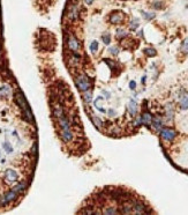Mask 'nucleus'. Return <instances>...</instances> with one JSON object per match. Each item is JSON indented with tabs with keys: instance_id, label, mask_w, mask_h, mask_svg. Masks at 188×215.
Here are the masks:
<instances>
[{
	"instance_id": "1",
	"label": "nucleus",
	"mask_w": 188,
	"mask_h": 215,
	"mask_svg": "<svg viewBox=\"0 0 188 215\" xmlns=\"http://www.w3.org/2000/svg\"><path fill=\"white\" fill-rule=\"evenodd\" d=\"M75 82H76V86H77L79 90H81V92H86V90H88L90 88V81H89V79L86 75L77 76Z\"/></svg>"
},
{
	"instance_id": "2",
	"label": "nucleus",
	"mask_w": 188,
	"mask_h": 215,
	"mask_svg": "<svg viewBox=\"0 0 188 215\" xmlns=\"http://www.w3.org/2000/svg\"><path fill=\"white\" fill-rule=\"evenodd\" d=\"M132 209H134L133 213H136V214H144V213H147L145 206L139 200H133L132 201Z\"/></svg>"
},
{
	"instance_id": "3",
	"label": "nucleus",
	"mask_w": 188,
	"mask_h": 215,
	"mask_svg": "<svg viewBox=\"0 0 188 215\" xmlns=\"http://www.w3.org/2000/svg\"><path fill=\"white\" fill-rule=\"evenodd\" d=\"M161 135H162V138H163L164 140H166V141H172V140L175 138L177 133H175L174 130H171V128H163V130L161 131Z\"/></svg>"
},
{
	"instance_id": "4",
	"label": "nucleus",
	"mask_w": 188,
	"mask_h": 215,
	"mask_svg": "<svg viewBox=\"0 0 188 215\" xmlns=\"http://www.w3.org/2000/svg\"><path fill=\"white\" fill-rule=\"evenodd\" d=\"M15 99H16V102H18V104L23 109L24 111L27 112V115H28V118L30 119L31 118V115L29 113V110H28V105H27V102H25V99H24L23 95L21 94V93H18L16 95H15Z\"/></svg>"
},
{
	"instance_id": "5",
	"label": "nucleus",
	"mask_w": 188,
	"mask_h": 215,
	"mask_svg": "<svg viewBox=\"0 0 188 215\" xmlns=\"http://www.w3.org/2000/svg\"><path fill=\"white\" fill-rule=\"evenodd\" d=\"M18 194H19V192L16 191V190H14V189H12L11 191H8L5 195H4V198L1 199V200H2L1 202H2V204L11 202V201H13V200H15V199H16Z\"/></svg>"
},
{
	"instance_id": "6",
	"label": "nucleus",
	"mask_w": 188,
	"mask_h": 215,
	"mask_svg": "<svg viewBox=\"0 0 188 215\" xmlns=\"http://www.w3.org/2000/svg\"><path fill=\"white\" fill-rule=\"evenodd\" d=\"M67 44H68V48L71 49L72 51H74V52H76V51H79V48H80V44H79V41L74 37V36H69L68 37V41H67Z\"/></svg>"
},
{
	"instance_id": "7",
	"label": "nucleus",
	"mask_w": 188,
	"mask_h": 215,
	"mask_svg": "<svg viewBox=\"0 0 188 215\" xmlns=\"http://www.w3.org/2000/svg\"><path fill=\"white\" fill-rule=\"evenodd\" d=\"M180 106L182 110L188 109V93L185 90H181L180 93Z\"/></svg>"
},
{
	"instance_id": "8",
	"label": "nucleus",
	"mask_w": 188,
	"mask_h": 215,
	"mask_svg": "<svg viewBox=\"0 0 188 215\" xmlns=\"http://www.w3.org/2000/svg\"><path fill=\"white\" fill-rule=\"evenodd\" d=\"M5 177H6V179H7L9 183H13V182H15V180L18 179V173H16L15 170L7 169V170L5 171Z\"/></svg>"
},
{
	"instance_id": "9",
	"label": "nucleus",
	"mask_w": 188,
	"mask_h": 215,
	"mask_svg": "<svg viewBox=\"0 0 188 215\" xmlns=\"http://www.w3.org/2000/svg\"><path fill=\"white\" fill-rule=\"evenodd\" d=\"M140 120H141V124H144V125L149 126L151 124V121H152V116L149 112H144L140 117Z\"/></svg>"
},
{
	"instance_id": "10",
	"label": "nucleus",
	"mask_w": 188,
	"mask_h": 215,
	"mask_svg": "<svg viewBox=\"0 0 188 215\" xmlns=\"http://www.w3.org/2000/svg\"><path fill=\"white\" fill-rule=\"evenodd\" d=\"M122 19H123V15H122L121 13H119V12H118V13H114V14H112V15H111L110 21H111V23L118 24L122 21Z\"/></svg>"
},
{
	"instance_id": "11",
	"label": "nucleus",
	"mask_w": 188,
	"mask_h": 215,
	"mask_svg": "<svg viewBox=\"0 0 188 215\" xmlns=\"http://www.w3.org/2000/svg\"><path fill=\"white\" fill-rule=\"evenodd\" d=\"M61 139H62L65 142H69L72 139H73V133H72L71 130L61 131Z\"/></svg>"
},
{
	"instance_id": "12",
	"label": "nucleus",
	"mask_w": 188,
	"mask_h": 215,
	"mask_svg": "<svg viewBox=\"0 0 188 215\" xmlns=\"http://www.w3.org/2000/svg\"><path fill=\"white\" fill-rule=\"evenodd\" d=\"M79 15H80L79 7H77V6H73V7L71 8V12H69L68 18H69L71 20H75V19H77V18H79Z\"/></svg>"
},
{
	"instance_id": "13",
	"label": "nucleus",
	"mask_w": 188,
	"mask_h": 215,
	"mask_svg": "<svg viewBox=\"0 0 188 215\" xmlns=\"http://www.w3.org/2000/svg\"><path fill=\"white\" fill-rule=\"evenodd\" d=\"M128 110H129V113L132 116H134L136 113V111H137V104H136V102L134 99H130L129 105H128Z\"/></svg>"
},
{
	"instance_id": "14",
	"label": "nucleus",
	"mask_w": 188,
	"mask_h": 215,
	"mask_svg": "<svg viewBox=\"0 0 188 215\" xmlns=\"http://www.w3.org/2000/svg\"><path fill=\"white\" fill-rule=\"evenodd\" d=\"M166 117H167L168 120H171L173 118V105L171 103L166 104Z\"/></svg>"
},
{
	"instance_id": "15",
	"label": "nucleus",
	"mask_w": 188,
	"mask_h": 215,
	"mask_svg": "<svg viewBox=\"0 0 188 215\" xmlns=\"http://www.w3.org/2000/svg\"><path fill=\"white\" fill-rule=\"evenodd\" d=\"M152 125H154V127L156 128V130H161L162 128V126H163V123H162V119L159 118V117H156V118H152Z\"/></svg>"
},
{
	"instance_id": "16",
	"label": "nucleus",
	"mask_w": 188,
	"mask_h": 215,
	"mask_svg": "<svg viewBox=\"0 0 188 215\" xmlns=\"http://www.w3.org/2000/svg\"><path fill=\"white\" fill-rule=\"evenodd\" d=\"M91 119H93V123H94V125L96 127H98V128H100L102 126H103V123H102V120L99 119L97 116H95V115H91Z\"/></svg>"
},
{
	"instance_id": "17",
	"label": "nucleus",
	"mask_w": 188,
	"mask_h": 215,
	"mask_svg": "<svg viewBox=\"0 0 188 215\" xmlns=\"http://www.w3.org/2000/svg\"><path fill=\"white\" fill-rule=\"evenodd\" d=\"M84 94H83V97H84V101H86V103H91V101H93V95H91V92H88V90H86V92H83Z\"/></svg>"
},
{
	"instance_id": "18",
	"label": "nucleus",
	"mask_w": 188,
	"mask_h": 215,
	"mask_svg": "<svg viewBox=\"0 0 188 215\" xmlns=\"http://www.w3.org/2000/svg\"><path fill=\"white\" fill-rule=\"evenodd\" d=\"M144 53H145L148 57H154V56H156V50H155V49H151V48L144 49Z\"/></svg>"
},
{
	"instance_id": "19",
	"label": "nucleus",
	"mask_w": 188,
	"mask_h": 215,
	"mask_svg": "<svg viewBox=\"0 0 188 215\" xmlns=\"http://www.w3.org/2000/svg\"><path fill=\"white\" fill-rule=\"evenodd\" d=\"M103 213L104 214H118V211L114 207H107V208H105V211Z\"/></svg>"
},
{
	"instance_id": "20",
	"label": "nucleus",
	"mask_w": 188,
	"mask_h": 215,
	"mask_svg": "<svg viewBox=\"0 0 188 215\" xmlns=\"http://www.w3.org/2000/svg\"><path fill=\"white\" fill-rule=\"evenodd\" d=\"M102 39H103V42H104L106 45L110 44V43H111V36H110V34H107V32L104 34V35L102 36Z\"/></svg>"
},
{
	"instance_id": "21",
	"label": "nucleus",
	"mask_w": 188,
	"mask_h": 215,
	"mask_svg": "<svg viewBox=\"0 0 188 215\" xmlns=\"http://www.w3.org/2000/svg\"><path fill=\"white\" fill-rule=\"evenodd\" d=\"M141 13L145 20H152L155 18V13H147V12H141Z\"/></svg>"
},
{
	"instance_id": "22",
	"label": "nucleus",
	"mask_w": 188,
	"mask_h": 215,
	"mask_svg": "<svg viewBox=\"0 0 188 215\" xmlns=\"http://www.w3.org/2000/svg\"><path fill=\"white\" fill-rule=\"evenodd\" d=\"M181 51L184 53H188V38L184 39V42L181 44Z\"/></svg>"
},
{
	"instance_id": "23",
	"label": "nucleus",
	"mask_w": 188,
	"mask_h": 215,
	"mask_svg": "<svg viewBox=\"0 0 188 215\" xmlns=\"http://www.w3.org/2000/svg\"><path fill=\"white\" fill-rule=\"evenodd\" d=\"M97 50H98V42L97 41H93V43L90 44V51L93 53H95Z\"/></svg>"
},
{
	"instance_id": "24",
	"label": "nucleus",
	"mask_w": 188,
	"mask_h": 215,
	"mask_svg": "<svg viewBox=\"0 0 188 215\" xmlns=\"http://www.w3.org/2000/svg\"><path fill=\"white\" fill-rule=\"evenodd\" d=\"M126 35H127V32L125 30H122V29H118L117 30V38H122Z\"/></svg>"
},
{
	"instance_id": "25",
	"label": "nucleus",
	"mask_w": 188,
	"mask_h": 215,
	"mask_svg": "<svg viewBox=\"0 0 188 215\" xmlns=\"http://www.w3.org/2000/svg\"><path fill=\"white\" fill-rule=\"evenodd\" d=\"M24 189H25V183H20L18 186H15V188H14V190H16V191L19 192V193H20V192H22V191H24Z\"/></svg>"
},
{
	"instance_id": "26",
	"label": "nucleus",
	"mask_w": 188,
	"mask_h": 215,
	"mask_svg": "<svg viewBox=\"0 0 188 215\" xmlns=\"http://www.w3.org/2000/svg\"><path fill=\"white\" fill-rule=\"evenodd\" d=\"M139 27V20L137 19H135V20H133L132 22H130V29H136Z\"/></svg>"
},
{
	"instance_id": "27",
	"label": "nucleus",
	"mask_w": 188,
	"mask_h": 215,
	"mask_svg": "<svg viewBox=\"0 0 188 215\" xmlns=\"http://www.w3.org/2000/svg\"><path fill=\"white\" fill-rule=\"evenodd\" d=\"M9 93V88L8 87H2V88H0V95H7Z\"/></svg>"
},
{
	"instance_id": "28",
	"label": "nucleus",
	"mask_w": 188,
	"mask_h": 215,
	"mask_svg": "<svg viewBox=\"0 0 188 215\" xmlns=\"http://www.w3.org/2000/svg\"><path fill=\"white\" fill-rule=\"evenodd\" d=\"M109 52H111L112 54H118V52H119V50H118V48H116V47H112V48L109 49Z\"/></svg>"
},
{
	"instance_id": "29",
	"label": "nucleus",
	"mask_w": 188,
	"mask_h": 215,
	"mask_svg": "<svg viewBox=\"0 0 188 215\" xmlns=\"http://www.w3.org/2000/svg\"><path fill=\"white\" fill-rule=\"evenodd\" d=\"M154 7H155V8H158V9L162 8V2H159V1L155 2V4H154Z\"/></svg>"
},
{
	"instance_id": "30",
	"label": "nucleus",
	"mask_w": 188,
	"mask_h": 215,
	"mask_svg": "<svg viewBox=\"0 0 188 215\" xmlns=\"http://www.w3.org/2000/svg\"><path fill=\"white\" fill-rule=\"evenodd\" d=\"M129 87H130V89H135V87H136L135 81H130V82H129Z\"/></svg>"
},
{
	"instance_id": "31",
	"label": "nucleus",
	"mask_w": 188,
	"mask_h": 215,
	"mask_svg": "<svg viewBox=\"0 0 188 215\" xmlns=\"http://www.w3.org/2000/svg\"><path fill=\"white\" fill-rule=\"evenodd\" d=\"M8 145H9V143H7V142L5 143V145H4V148H5V149L7 150V152H12V148H11V147H9Z\"/></svg>"
},
{
	"instance_id": "32",
	"label": "nucleus",
	"mask_w": 188,
	"mask_h": 215,
	"mask_svg": "<svg viewBox=\"0 0 188 215\" xmlns=\"http://www.w3.org/2000/svg\"><path fill=\"white\" fill-rule=\"evenodd\" d=\"M93 2H94V0H86V4L87 5H91Z\"/></svg>"
},
{
	"instance_id": "33",
	"label": "nucleus",
	"mask_w": 188,
	"mask_h": 215,
	"mask_svg": "<svg viewBox=\"0 0 188 215\" xmlns=\"http://www.w3.org/2000/svg\"><path fill=\"white\" fill-rule=\"evenodd\" d=\"M103 94H104V95L106 96V97H110V94H109V93H107V92H105V90H104V92H103Z\"/></svg>"
},
{
	"instance_id": "34",
	"label": "nucleus",
	"mask_w": 188,
	"mask_h": 215,
	"mask_svg": "<svg viewBox=\"0 0 188 215\" xmlns=\"http://www.w3.org/2000/svg\"><path fill=\"white\" fill-rule=\"evenodd\" d=\"M144 82H145V76L142 78V83H144Z\"/></svg>"
},
{
	"instance_id": "35",
	"label": "nucleus",
	"mask_w": 188,
	"mask_h": 215,
	"mask_svg": "<svg viewBox=\"0 0 188 215\" xmlns=\"http://www.w3.org/2000/svg\"><path fill=\"white\" fill-rule=\"evenodd\" d=\"M109 112H110V115H114V111H113V110H110Z\"/></svg>"
}]
</instances>
